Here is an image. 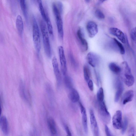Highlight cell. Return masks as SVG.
<instances>
[{
  "instance_id": "obj_1",
  "label": "cell",
  "mask_w": 136,
  "mask_h": 136,
  "mask_svg": "<svg viewBox=\"0 0 136 136\" xmlns=\"http://www.w3.org/2000/svg\"><path fill=\"white\" fill-rule=\"evenodd\" d=\"M120 68L122 78L123 82L128 87L132 86L134 82V78L127 62L124 61L122 63Z\"/></svg>"
},
{
  "instance_id": "obj_2",
  "label": "cell",
  "mask_w": 136,
  "mask_h": 136,
  "mask_svg": "<svg viewBox=\"0 0 136 136\" xmlns=\"http://www.w3.org/2000/svg\"><path fill=\"white\" fill-rule=\"evenodd\" d=\"M40 27L45 53L48 58H51L52 54L48 32L45 23L43 21H41Z\"/></svg>"
},
{
  "instance_id": "obj_3",
  "label": "cell",
  "mask_w": 136,
  "mask_h": 136,
  "mask_svg": "<svg viewBox=\"0 0 136 136\" xmlns=\"http://www.w3.org/2000/svg\"><path fill=\"white\" fill-rule=\"evenodd\" d=\"M33 39L34 46L38 54L41 48V41L39 27L37 21L34 17L33 18Z\"/></svg>"
},
{
  "instance_id": "obj_4",
  "label": "cell",
  "mask_w": 136,
  "mask_h": 136,
  "mask_svg": "<svg viewBox=\"0 0 136 136\" xmlns=\"http://www.w3.org/2000/svg\"><path fill=\"white\" fill-rule=\"evenodd\" d=\"M52 8L58 29V36L61 40H62L64 37V31L61 14L55 4H53Z\"/></svg>"
},
{
  "instance_id": "obj_5",
  "label": "cell",
  "mask_w": 136,
  "mask_h": 136,
  "mask_svg": "<svg viewBox=\"0 0 136 136\" xmlns=\"http://www.w3.org/2000/svg\"><path fill=\"white\" fill-rule=\"evenodd\" d=\"M98 111L100 117L104 122L106 123H109L111 116L104 101L98 103Z\"/></svg>"
},
{
  "instance_id": "obj_6",
  "label": "cell",
  "mask_w": 136,
  "mask_h": 136,
  "mask_svg": "<svg viewBox=\"0 0 136 136\" xmlns=\"http://www.w3.org/2000/svg\"><path fill=\"white\" fill-rule=\"evenodd\" d=\"M112 125L116 130L121 129L122 123V114L121 111L118 110L114 114L112 118Z\"/></svg>"
},
{
  "instance_id": "obj_7",
  "label": "cell",
  "mask_w": 136,
  "mask_h": 136,
  "mask_svg": "<svg viewBox=\"0 0 136 136\" xmlns=\"http://www.w3.org/2000/svg\"><path fill=\"white\" fill-rule=\"evenodd\" d=\"M58 49L62 72L63 75H66L67 72V67L65 53H64L63 48L62 46H59Z\"/></svg>"
},
{
  "instance_id": "obj_8",
  "label": "cell",
  "mask_w": 136,
  "mask_h": 136,
  "mask_svg": "<svg viewBox=\"0 0 136 136\" xmlns=\"http://www.w3.org/2000/svg\"><path fill=\"white\" fill-rule=\"evenodd\" d=\"M52 64L54 74L56 78L57 84L58 87L61 85L62 78L59 68L58 64L56 57H54L52 60Z\"/></svg>"
},
{
  "instance_id": "obj_9",
  "label": "cell",
  "mask_w": 136,
  "mask_h": 136,
  "mask_svg": "<svg viewBox=\"0 0 136 136\" xmlns=\"http://www.w3.org/2000/svg\"><path fill=\"white\" fill-rule=\"evenodd\" d=\"M90 124L94 136H99V131L94 112L92 109L90 110Z\"/></svg>"
},
{
  "instance_id": "obj_10",
  "label": "cell",
  "mask_w": 136,
  "mask_h": 136,
  "mask_svg": "<svg viewBox=\"0 0 136 136\" xmlns=\"http://www.w3.org/2000/svg\"><path fill=\"white\" fill-rule=\"evenodd\" d=\"M87 28L89 36L91 38L94 37L98 32L97 25L93 21H89L87 24Z\"/></svg>"
},
{
  "instance_id": "obj_11",
  "label": "cell",
  "mask_w": 136,
  "mask_h": 136,
  "mask_svg": "<svg viewBox=\"0 0 136 136\" xmlns=\"http://www.w3.org/2000/svg\"><path fill=\"white\" fill-rule=\"evenodd\" d=\"M87 59L88 63L92 67H95L100 61L99 56L93 53L90 52L87 55Z\"/></svg>"
},
{
  "instance_id": "obj_12",
  "label": "cell",
  "mask_w": 136,
  "mask_h": 136,
  "mask_svg": "<svg viewBox=\"0 0 136 136\" xmlns=\"http://www.w3.org/2000/svg\"><path fill=\"white\" fill-rule=\"evenodd\" d=\"M81 112L82 114V122L85 132L86 133L88 132L87 117L86 111L85 107L81 102H79Z\"/></svg>"
},
{
  "instance_id": "obj_13",
  "label": "cell",
  "mask_w": 136,
  "mask_h": 136,
  "mask_svg": "<svg viewBox=\"0 0 136 136\" xmlns=\"http://www.w3.org/2000/svg\"><path fill=\"white\" fill-rule=\"evenodd\" d=\"M110 33L115 36L123 44L126 43L125 36L122 32L116 28L112 27L109 29Z\"/></svg>"
},
{
  "instance_id": "obj_14",
  "label": "cell",
  "mask_w": 136,
  "mask_h": 136,
  "mask_svg": "<svg viewBox=\"0 0 136 136\" xmlns=\"http://www.w3.org/2000/svg\"><path fill=\"white\" fill-rule=\"evenodd\" d=\"M116 86L117 91L114 97V101L115 102H117L119 101L123 90V84L121 80L118 78H117L116 80Z\"/></svg>"
},
{
  "instance_id": "obj_15",
  "label": "cell",
  "mask_w": 136,
  "mask_h": 136,
  "mask_svg": "<svg viewBox=\"0 0 136 136\" xmlns=\"http://www.w3.org/2000/svg\"><path fill=\"white\" fill-rule=\"evenodd\" d=\"M47 123L51 136H58V131L54 120L52 117H49L47 119Z\"/></svg>"
},
{
  "instance_id": "obj_16",
  "label": "cell",
  "mask_w": 136,
  "mask_h": 136,
  "mask_svg": "<svg viewBox=\"0 0 136 136\" xmlns=\"http://www.w3.org/2000/svg\"><path fill=\"white\" fill-rule=\"evenodd\" d=\"M77 36L81 45L83 51H86L88 49V42L85 39L84 35L81 28L78 29L77 32Z\"/></svg>"
},
{
  "instance_id": "obj_17",
  "label": "cell",
  "mask_w": 136,
  "mask_h": 136,
  "mask_svg": "<svg viewBox=\"0 0 136 136\" xmlns=\"http://www.w3.org/2000/svg\"><path fill=\"white\" fill-rule=\"evenodd\" d=\"M0 127L5 135H8L9 130L8 121L5 116H3L0 118Z\"/></svg>"
},
{
  "instance_id": "obj_18",
  "label": "cell",
  "mask_w": 136,
  "mask_h": 136,
  "mask_svg": "<svg viewBox=\"0 0 136 136\" xmlns=\"http://www.w3.org/2000/svg\"><path fill=\"white\" fill-rule=\"evenodd\" d=\"M134 96L133 91L132 90H129L126 92L124 94L122 99V102L123 105L132 101Z\"/></svg>"
},
{
  "instance_id": "obj_19",
  "label": "cell",
  "mask_w": 136,
  "mask_h": 136,
  "mask_svg": "<svg viewBox=\"0 0 136 136\" xmlns=\"http://www.w3.org/2000/svg\"><path fill=\"white\" fill-rule=\"evenodd\" d=\"M70 90L69 96L71 102L73 103H76L79 101L80 96L77 91L73 88Z\"/></svg>"
},
{
  "instance_id": "obj_20",
  "label": "cell",
  "mask_w": 136,
  "mask_h": 136,
  "mask_svg": "<svg viewBox=\"0 0 136 136\" xmlns=\"http://www.w3.org/2000/svg\"><path fill=\"white\" fill-rule=\"evenodd\" d=\"M16 25L17 29L19 34L22 35L24 30V24L22 17L20 15H18L16 19Z\"/></svg>"
},
{
  "instance_id": "obj_21",
  "label": "cell",
  "mask_w": 136,
  "mask_h": 136,
  "mask_svg": "<svg viewBox=\"0 0 136 136\" xmlns=\"http://www.w3.org/2000/svg\"><path fill=\"white\" fill-rule=\"evenodd\" d=\"M84 78L86 81L88 82L90 79L91 71L89 66L87 65H84L83 68Z\"/></svg>"
},
{
  "instance_id": "obj_22",
  "label": "cell",
  "mask_w": 136,
  "mask_h": 136,
  "mask_svg": "<svg viewBox=\"0 0 136 136\" xmlns=\"http://www.w3.org/2000/svg\"><path fill=\"white\" fill-rule=\"evenodd\" d=\"M64 84L68 89L70 90L73 88V83L71 78L68 76L65 75L64 79Z\"/></svg>"
},
{
  "instance_id": "obj_23",
  "label": "cell",
  "mask_w": 136,
  "mask_h": 136,
  "mask_svg": "<svg viewBox=\"0 0 136 136\" xmlns=\"http://www.w3.org/2000/svg\"><path fill=\"white\" fill-rule=\"evenodd\" d=\"M109 68L110 70L114 73L118 74L121 72L120 67L115 63L111 62L110 63L109 65Z\"/></svg>"
},
{
  "instance_id": "obj_24",
  "label": "cell",
  "mask_w": 136,
  "mask_h": 136,
  "mask_svg": "<svg viewBox=\"0 0 136 136\" xmlns=\"http://www.w3.org/2000/svg\"><path fill=\"white\" fill-rule=\"evenodd\" d=\"M39 11L42 18L46 21L47 19V15L46 13L42 1L39 0L37 1Z\"/></svg>"
},
{
  "instance_id": "obj_25",
  "label": "cell",
  "mask_w": 136,
  "mask_h": 136,
  "mask_svg": "<svg viewBox=\"0 0 136 136\" xmlns=\"http://www.w3.org/2000/svg\"><path fill=\"white\" fill-rule=\"evenodd\" d=\"M46 22L47 29L48 32V33L49 35H50L52 37H54V33L53 31L52 25L50 18L47 15V18L46 20Z\"/></svg>"
},
{
  "instance_id": "obj_26",
  "label": "cell",
  "mask_w": 136,
  "mask_h": 136,
  "mask_svg": "<svg viewBox=\"0 0 136 136\" xmlns=\"http://www.w3.org/2000/svg\"><path fill=\"white\" fill-rule=\"evenodd\" d=\"M97 98L98 103L104 101V93L103 90L102 88H100L97 92Z\"/></svg>"
},
{
  "instance_id": "obj_27",
  "label": "cell",
  "mask_w": 136,
  "mask_h": 136,
  "mask_svg": "<svg viewBox=\"0 0 136 136\" xmlns=\"http://www.w3.org/2000/svg\"><path fill=\"white\" fill-rule=\"evenodd\" d=\"M21 8L23 13L24 17L26 19L27 18V7L25 1L24 0H21L20 2Z\"/></svg>"
},
{
  "instance_id": "obj_28",
  "label": "cell",
  "mask_w": 136,
  "mask_h": 136,
  "mask_svg": "<svg viewBox=\"0 0 136 136\" xmlns=\"http://www.w3.org/2000/svg\"><path fill=\"white\" fill-rule=\"evenodd\" d=\"M113 40L114 43L115 44L116 46L119 49L120 54L122 55H124L125 51L124 48L122 45L115 38H114Z\"/></svg>"
},
{
  "instance_id": "obj_29",
  "label": "cell",
  "mask_w": 136,
  "mask_h": 136,
  "mask_svg": "<svg viewBox=\"0 0 136 136\" xmlns=\"http://www.w3.org/2000/svg\"><path fill=\"white\" fill-rule=\"evenodd\" d=\"M19 91L21 97L25 101H27V98L25 94L24 86L23 82H21L20 83Z\"/></svg>"
},
{
  "instance_id": "obj_30",
  "label": "cell",
  "mask_w": 136,
  "mask_h": 136,
  "mask_svg": "<svg viewBox=\"0 0 136 136\" xmlns=\"http://www.w3.org/2000/svg\"><path fill=\"white\" fill-rule=\"evenodd\" d=\"M128 125V120L126 117H125L122 121V125L121 128V133L124 134L127 129Z\"/></svg>"
},
{
  "instance_id": "obj_31",
  "label": "cell",
  "mask_w": 136,
  "mask_h": 136,
  "mask_svg": "<svg viewBox=\"0 0 136 136\" xmlns=\"http://www.w3.org/2000/svg\"><path fill=\"white\" fill-rule=\"evenodd\" d=\"M96 17L98 19H103L105 18V16L104 13L99 9L97 10L95 12Z\"/></svg>"
},
{
  "instance_id": "obj_32",
  "label": "cell",
  "mask_w": 136,
  "mask_h": 136,
  "mask_svg": "<svg viewBox=\"0 0 136 136\" xmlns=\"http://www.w3.org/2000/svg\"><path fill=\"white\" fill-rule=\"evenodd\" d=\"M69 58L71 66L74 69H76L78 67L77 64L72 55H70Z\"/></svg>"
},
{
  "instance_id": "obj_33",
  "label": "cell",
  "mask_w": 136,
  "mask_h": 136,
  "mask_svg": "<svg viewBox=\"0 0 136 136\" xmlns=\"http://www.w3.org/2000/svg\"><path fill=\"white\" fill-rule=\"evenodd\" d=\"M131 37L133 41L136 40V28L132 29L131 32Z\"/></svg>"
},
{
  "instance_id": "obj_34",
  "label": "cell",
  "mask_w": 136,
  "mask_h": 136,
  "mask_svg": "<svg viewBox=\"0 0 136 136\" xmlns=\"http://www.w3.org/2000/svg\"><path fill=\"white\" fill-rule=\"evenodd\" d=\"M105 131L107 136H114L111 133L109 128L106 125L105 127Z\"/></svg>"
},
{
  "instance_id": "obj_35",
  "label": "cell",
  "mask_w": 136,
  "mask_h": 136,
  "mask_svg": "<svg viewBox=\"0 0 136 136\" xmlns=\"http://www.w3.org/2000/svg\"><path fill=\"white\" fill-rule=\"evenodd\" d=\"M88 87L89 89L91 91H93L94 90V85L92 81L90 80L88 82Z\"/></svg>"
},
{
  "instance_id": "obj_36",
  "label": "cell",
  "mask_w": 136,
  "mask_h": 136,
  "mask_svg": "<svg viewBox=\"0 0 136 136\" xmlns=\"http://www.w3.org/2000/svg\"><path fill=\"white\" fill-rule=\"evenodd\" d=\"M64 128H65L66 133L68 136H73L69 127L67 125H64Z\"/></svg>"
},
{
  "instance_id": "obj_37",
  "label": "cell",
  "mask_w": 136,
  "mask_h": 136,
  "mask_svg": "<svg viewBox=\"0 0 136 136\" xmlns=\"http://www.w3.org/2000/svg\"><path fill=\"white\" fill-rule=\"evenodd\" d=\"M58 6L59 7L58 8H58L60 13L61 14L62 13V4L61 2H59L58 3Z\"/></svg>"
},
{
  "instance_id": "obj_38",
  "label": "cell",
  "mask_w": 136,
  "mask_h": 136,
  "mask_svg": "<svg viewBox=\"0 0 136 136\" xmlns=\"http://www.w3.org/2000/svg\"><path fill=\"white\" fill-rule=\"evenodd\" d=\"M134 131L133 129L132 128L130 132V134L129 136H134Z\"/></svg>"
},
{
  "instance_id": "obj_39",
  "label": "cell",
  "mask_w": 136,
  "mask_h": 136,
  "mask_svg": "<svg viewBox=\"0 0 136 136\" xmlns=\"http://www.w3.org/2000/svg\"><path fill=\"white\" fill-rule=\"evenodd\" d=\"M2 113V107L1 106V102H0V118H1V114Z\"/></svg>"
}]
</instances>
